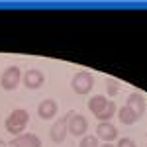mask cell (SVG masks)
Returning <instances> with one entry per match:
<instances>
[{
	"mask_svg": "<svg viewBox=\"0 0 147 147\" xmlns=\"http://www.w3.org/2000/svg\"><path fill=\"white\" fill-rule=\"evenodd\" d=\"M116 114H118V120H120L124 125H134L137 120H139V116H137L129 106H120V110H118Z\"/></svg>",
	"mask_w": 147,
	"mask_h": 147,
	"instance_id": "obj_12",
	"label": "cell"
},
{
	"mask_svg": "<svg viewBox=\"0 0 147 147\" xmlns=\"http://www.w3.org/2000/svg\"><path fill=\"white\" fill-rule=\"evenodd\" d=\"M71 114H73V110L67 112L63 118H57L53 122L51 129H49V137H51L53 143H63L65 141V137L69 134V118H71Z\"/></svg>",
	"mask_w": 147,
	"mask_h": 147,
	"instance_id": "obj_3",
	"label": "cell"
},
{
	"mask_svg": "<svg viewBox=\"0 0 147 147\" xmlns=\"http://www.w3.org/2000/svg\"><path fill=\"white\" fill-rule=\"evenodd\" d=\"M57 112H59V106H57V102L53 98H45L37 106V116L41 120H53L57 116Z\"/></svg>",
	"mask_w": 147,
	"mask_h": 147,
	"instance_id": "obj_8",
	"label": "cell"
},
{
	"mask_svg": "<svg viewBox=\"0 0 147 147\" xmlns=\"http://www.w3.org/2000/svg\"><path fill=\"white\" fill-rule=\"evenodd\" d=\"M98 147H116V145H112V143H102V145H98Z\"/></svg>",
	"mask_w": 147,
	"mask_h": 147,
	"instance_id": "obj_16",
	"label": "cell"
},
{
	"mask_svg": "<svg viewBox=\"0 0 147 147\" xmlns=\"http://www.w3.org/2000/svg\"><path fill=\"white\" fill-rule=\"evenodd\" d=\"M10 147H41V139L35 134H22L10 139Z\"/></svg>",
	"mask_w": 147,
	"mask_h": 147,
	"instance_id": "obj_9",
	"label": "cell"
},
{
	"mask_svg": "<svg viewBox=\"0 0 147 147\" xmlns=\"http://www.w3.org/2000/svg\"><path fill=\"white\" fill-rule=\"evenodd\" d=\"M125 106H129V108L141 118V116L145 114L147 102H145V98H143L139 92H129V96H127V100H125Z\"/></svg>",
	"mask_w": 147,
	"mask_h": 147,
	"instance_id": "obj_11",
	"label": "cell"
},
{
	"mask_svg": "<svg viewBox=\"0 0 147 147\" xmlns=\"http://www.w3.org/2000/svg\"><path fill=\"white\" fill-rule=\"evenodd\" d=\"M100 143H98V137L94 136H82L79 141V147H98Z\"/></svg>",
	"mask_w": 147,
	"mask_h": 147,
	"instance_id": "obj_14",
	"label": "cell"
},
{
	"mask_svg": "<svg viewBox=\"0 0 147 147\" xmlns=\"http://www.w3.org/2000/svg\"><path fill=\"white\" fill-rule=\"evenodd\" d=\"M106 92H108L110 98L116 96V94L120 92V82H118L116 79H108V80H106Z\"/></svg>",
	"mask_w": 147,
	"mask_h": 147,
	"instance_id": "obj_13",
	"label": "cell"
},
{
	"mask_svg": "<svg viewBox=\"0 0 147 147\" xmlns=\"http://www.w3.org/2000/svg\"><path fill=\"white\" fill-rule=\"evenodd\" d=\"M86 129H88L86 118L79 112L71 114V118H69V134L75 137H82V136H86Z\"/></svg>",
	"mask_w": 147,
	"mask_h": 147,
	"instance_id": "obj_5",
	"label": "cell"
},
{
	"mask_svg": "<svg viewBox=\"0 0 147 147\" xmlns=\"http://www.w3.org/2000/svg\"><path fill=\"white\" fill-rule=\"evenodd\" d=\"M20 82H22V71H20V67L10 65V67L4 69V73L0 77V86L4 90H16Z\"/></svg>",
	"mask_w": 147,
	"mask_h": 147,
	"instance_id": "obj_4",
	"label": "cell"
},
{
	"mask_svg": "<svg viewBox=\"0 0 147 147\" xmlns=\"http://www.w3.org/2000/svg\"><path fill=\"white\" fill-rule=\"evenodd\" d=\"M30 124V114L28 110H24V108H16V110H12L10 116L6 118V131L10 134V136H22L24 129L28 127Z\"/></svg>",
	"mask_w": 147,
	"mask_h": 147,
	"instance_id": "obj_1",
	"label": "cell"
},
{
	"mask_svg": "<svg viewBox=\"0 0 147 147\" xmlns=\"http://www.w3.org/2000/svg\"><path fill=\"white\" fill-rule=\"evenodd\" d=\"M22 82H24L26 88L35 90V88H39V86H43V82H45V75H43L39 69H28V71L22 75Z\"/></svg>",
	"mask_w": 147,
	"mask_h": 147,
	"instance_id": "obj_6",
	"label": "cell"
},
{
	"mask_svg": "<svg viewBox=\"0 0 147 147\" xmlns=\"http://www.w3.org/2000/svg\"><path fill=\"white\" fill-rule=\"evenodd\" d=\"M108 102H110V100H108V96H104V94H94V96L88 98V110L94 114L96 120H98V118L102 116V112L106 110Z\"/></svg>",
	"mask_w": 147,
	"mask_h": 147,
	"instance_id": "obj_10",
	"label": "cell"
},
{
	"mask_svg": "<svg viewBox=\"0 0 147 147\" xmlns=\"http://www.w3.org/2000/svg\"><path fill=\"white\" fill-rule=\"evenodd\" d=\"M92 86H94V77H92L88 71H79L71 79V88L77 92V94H80V96L88 94L92 90Z\"/></svg>",
	"mask_w": 147,
	"mask_h": 147,
	"instance_id": "obj_2",
	"label": "cell"
},
{
	"mask_svg": "<svg viewBox=\"0 0 147 147\" xmlns=\"http://www.w3.org/2000/svg\"><path fill=\"white\" fill-rule=\"evenodd\" d=\"M116 147H137V145H136V141H134V139H129V137H120Z\"/></svg>",
	"mask_w": 147,
	"mask_h": 147,
	"instance_id": "obj_15",
	"label": "cell"
},
{
	"mask_svg": "<svg viewBox=\"0 0 147 147\" xmlns=\"http://www.w3.org/2000/svg\"><path fill=\"white\" fill-rule=\"evenodd\" d=\"M96 137H98V141H104V143H112L118 139V127L110 122H100V124L96 125Z\"/></svg>",
	"mask_w": 147,
	"mask_h": 147,
	"instance_id": "obj_7",
	"label": "cell"
}]
</instances>
